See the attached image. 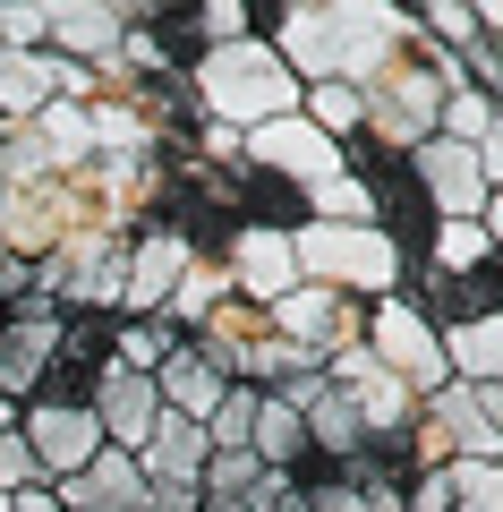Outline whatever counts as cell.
<instances>
[{
  "label": "cell",
  "mask_w": 503,
  "mask_h": 512,
  "mask_svg": "<svg viewBox=\"0 0 503 512\" xmlns=\"http://www.w3.org/2000/svg\"><path fill=\"white\" fill-rule=\"evenodd\" d=\"M418 35L410 0H282L265 43L299 86H367L384 52Z\"/></svg>",
  "instance_id": "obj_1"
},
{
  "label": "cell",
  "mask_w": 503,
  "mask_h": 512,
  "mask_svg": "<svg viewBox=\"0 0 503 512\" xmlns=\"http://www.w3.org/2000/svg\"><path fill=\"white\" fill-rule=\"evenodd\" d=\"M188 103H197V120H214V128H265V120H290L299 111V77L282 69V52L273 43H256V35H239V43H205L197 60H188Z\"/></svg>",
  "instance_id": "obj_2"
},
{
  "label": "cell",
  "mask_w": 503,
  "mask_h": 512,
  "mask_svg": "<svg viewBox=\"0 0 503 512\" xmlns=\"http://www.w3.org/2000/svg\"><path fill=\"white\" fill-rule=\"evenodd\" d=\"M452 86H469L461 60H452L444 43L410 35L401 52H384V60H376V77L359 86V128L376 137V146L410 154V146H427V137H435V111H444V94H452Z\"/></svg>",
  "instance_id": "obj_3"
},
{
  "label": "cell",
  "mask_w": 503,
  "mask_h": 512,
  "mask_svg": "<svg viewBox=\"0 0 503 512\" xmlns=\"http://www.w3.org/2000/svg\"><path fill=\"white\" fill-rule=\"evenodd\" d=\"M290 265H299V282H316V291H342V299H359V308H376V299L401 291V265H410V256H401L376 222H299V231H290Z\"/></svg>",
  "instance_id": "obj_4"
},
{
  "label": "cell",
  "mask_w": 503,
  "mask_h": 512,
  "mask_svg": "<svg viewBox=\"0 0 503 512\" xmlns=\"http://www.w3.org/2000/svg\"><path fill=\"white\" fill-rule=\"evenodd\" d=\"M401 171H410L427 222H486V205L503 197V137H495V146H452V137H427V146L401 154Z\"/></svg>",
  "instance_id": "obj_5"
},
{
  "label": "cell",
  "mask_w": 503,
  "mask_h": 512,
  "mask_svg": "<svg viewBox=\"0 0 503 512\" xmlns=\"http://www.w3.org/2000/svg\"><path fill=\"white\" fill-rule=\"evenodd\" d=\"M239 163H248V171H265V180H282L290 197H316V188L350 180V171H342V146H333L324 128H307L299 111H290V120L248 128V137H239Z\"/></svg>",
  "instance_id": "obj_6"
},
{
  "label": "cell",
  "mask_w": 503,
  "mask_h": 512,
  "mask_svg": "<svg viewBox=\"0 0 503 512\" xmlns=\"http://www.w3.org/2000/svg\"><path fill=\"white\" fill-rule=\"evenodd\" d=\"M359 350H367V359H376L393 384H410L418 402L452 384V376H444V350H435V325H427V316H418L401 291L367 308V325H359Z\"/></svg>",
  "instance_id": "obj_7"
},
{
  "label": "cell",
  "mask_w": 503,
  "mask_h": 512,
  "mask_svg": "<svg viewBox=\"0 0 503 512\" xmlns=\"http://www.w3.org/2000/svg\"><path fill=\"white\" fill-rule=\"evenodd\" d=\"M265 325L282 333V342H299L307 359H342V350H359L367 308H359V299H342V291H316V282H299V291H282V299L265 308Z\"/></svg>",
  "instance_id": "obj_8"
},
{
  "label": "cell",
  "mask_w": 503,
  "mask_h": 512,
  "mask_svg": "<svg viewBox=\"0 0 503 512\" xmlns=\"http://www.w3.org/2000/svg\"><path fill=\"white\" fill-rule=\"evenodd\" d=\"M18 444H26V461H35L43 487H60V478H77L94 453H103V427H94V410L26 402V410H18Z\"/></svg>",
  "instance_id": "obj_9"
},
{
  "label": "cell",
  "mask_w": 503,
  "mask_h": 512,
  "mask_svg": "<svg viewBox=\"0 0 503 512\" xmlns=\"http://www.w3.org/2000/svg\"><path fill=\"white\" fill-rule=\"evenodd\" d=\"M52 342H60V308H52V299L26 291L18 308L0 316V402H9V410L35 402L43 367H52Z\"/></svg>",
  "instance_id": "obj_10"
},
{
  "label": "cell",
  "mask_w": 503,
  "mask_h": 512,
  "mask_svg": "<svg viewBox=\"0 0 503 512\" xmlns=\"http://www.w3.org/2000/svg\"><path fill=\"white\" fill-rule=\"evenodd\" d=\"M222 274H231V299H248V308H273L282 291H299V265H290V231L239 222V231L222 239Z\"/></svg>",
  "instance_id": "obj_11"
},
{
  "label": "cell",
  "mask_w": 503,
  "mask_h": 512,
  "mask_svg": "<svg viewBox=\"0 0 503 512\" xmlns=\"http://www.w3.org/2000/svg\"><path fill=\"white\" fill-rule=\"evenodd\" d=\"M128 35V9L120 0H43V52L77 60V69H103Z\"/></svg>",
  "instance_id": "obj_12"
},
{
  "label": "cell",
  "mask_w": 503,
  "mask_h": 512,
  "mask_svg": "<svg viewBox=\"0 0 503 512\" xmlns=\"http://www.w3.org/2000/svg\"><path fill=\"white\" fill-rule=\"evenodd\" d=\"M188 239L180 231H137L120 256V325H137V316H162V299H171V282H180L188 265Z\"/></svg>",
  "instance_id": "obj_13"
},
{
  "label": "cell",
  "mask_w": 503,
  "mask_h": 512,
  "mask_svg": "<svg viewBox=\"0 0 503 512\" xmlns=\"http://www.w3.org/2000/svg\"><path fill=\"white\" fill-rule=\"evenodd\" d=\"M435 419V436L452 444V461H495L503 453V393H469V384H444L418 402Z\"/></svg>",
  "instance_id": "obj_14"
},
{
  "label": "cell",
  "mask_w": 503,
  "mask_h": 512,
  "mask_svg": "<svg viewBox=\"0 0 503 512\" xmlns=\"http://www.w3.org/2000/svg\"><path fill=\"white\" fill-rule=\"evenodd\" d=\"M94 427H103V444L111 453H137L145 436H154V419H162V402H154V376H137V367H103L94 376Z\"/></svg>",
  "instance_id": "obj_15"
},
{
  "label": "cell",
  "mask_w": 503,
  "mask_h": 512,
  "mask_svg": "<svg viewBox=\"0 0 503 512\" xmlns=\"http://www.w3.org/2000/svg\"><path fill=\"white\" fill-rule=\"evenodd\" d=\"M188 342H197L231 384H248L256 359H265V342H273V325H265V308H248V299H222L214 316H197V325H188Z\"/></svg>",
  "instance_id": "obj_16"
},
{
  "label": "cell",
  "mask_w": 503,
  "mask_h": 512,
  "mask_svg": "<svg viewBox=\"0 0 503 512\" xmlns=\"http://www.w3.org/2000/svg\"><path fill=\"white\" fill-rule=\"evenodd\" d=\"M222 393H231V376H222V367L205 359L197 342H180L171 359L154 367V402L171 410V419H197V427H205V419L222 410Z\"/></svg>",
  "instance_id": "obj_17"
},
{
  "label": "cell",
  "mask_w": 503,
  "mask_h": 512,
  "mask_svg": "<svg viewBox=\"0 0 503 512\" xmlns=\"http://www.w3.org/2000/svg\"><path fill=\"white\" fill-rule=\"evenodd\" d=\"M444 350V376L469 384V393H503V316H461V325L435 333Z\"/></svg>",
  "instance_id": "obj_18"
},
{
  "label": "cell",
  "mask_w": 503,
  "mask_h": 512,
  "mask_svg": "<svg viewBox=\"0 0 503 512\" xmlns=\"http://www.w3.org/2000/svg\"><path fill=\"white\" fill-rule=\"evenodd\" d=\"M137 495H145V470H137L128 453H111V444H103L77 478H60V487H52V504H60V512H128Z\"/></svg>",
  "instance_id": "obj_19"
},
{
  "label": "cell",
  "mask_w": 503,
  "mask_h": 512,
  "mask_svg": "<svg viewBox=\"0 0 503 512\" xmlns=\"http://www.w3.org/2000/svg\"><path fill=\"white\" fill-rule=\"evenodd\" d=\"M222 299H231V274H222V256H188L180 282H171V299H162V325L188 342V325H197V316H214Z\"/></svg>",
  "instance_id": "obj_20"
},
{
  "label": "cell",
  "mask_w": 503,
  "mask_h": 512,
  "mask_svg": "<svg viewBox=\"0 0 503 512\" xmlns=\"http://www.w3.org/2000/svg\"><path fill=\"white\" fill-rule=\"evenodd\" d=\"M35 137H43V154H52V171H60V180L94 163V137H86V103H43V111H35Z\"/></svg>",
  "instance_id": "obj_21"
},
{
  "label": "cell",
  "mask_w": 503,
  "mask_h": 512,
  "mask_svg": "<svg viewBox=\"0 0 503 512\" xmlns=\"http://www.w3.org/2000/svg\"><path fill=\"white\" fill-rule=\"evenodd\" d=\"M435 137H452V146H495V137H503V120H495V94H478V86H452V94H444V111H435Z\"/></svg>",
  "instance_id": "obj_22"
},
{
  "label": "cell",
  "mask_w": 503,
  "mask_h": 512,
  "mask_svg": "<svg viewBox=\"0 0 503 512\" xmlns=\"http://www.w3.org/2000/svg\"><path fill=\"white\" fill-rule=\"evenodd\" d=\"M180 350V333L162 325V316H137V325H120L111 333V367H137V376H154L162 359Z\"/></svg>",
  "instance_id": "obj_23"
},
{
  "label": "cell",
  "mask_w": 503,
  "mask_h": 512,
  "mask_svg": "<svg viewBox=\"0 0 503 512\" xmlns=\"http://www.w3.org/2000/svg\"><path fill=\"white\" fill-rule=\"evenodd\" d=\"M444 487H452L444 512H503V461H452Z\"/></svg>",
  "instance_id": "obj_24"
},
{
  "label": "cell",
  "mask_w": 503,
  "mask_h": 512,
  "mask_svg": "<svg viewBox=\"0 0 503 512\" xmlns=\"http://www.w3.org/2000/svg\"><path fill=\"white\" fill-rule=\"evenodd\" d=\"M248 419H256V393H248V384H231L222 410L205 419V444H214V453H248Z\"/></svg>",
  "instance_id": "obj_25"
},
{
  "label": "cell",
  "mask_w": 503,
  "mask_h": 512,
  "mask_svg": "<svg viewBox=\"0 0 503 512\" xmlns=\"http://www.w3.org/2000/svg\"><path fill=\"white\" fill-rule=\"evenodd\" d=\"M26 291H35V265H18V256H0V308H18Z\"/></svg>",
  "instance_id": "obj_26"
},
{
  "label": "cell",
  "mask_w": 503,
  "mask_h": 512,
  "mask_svg": "<svg viewBox=\"0 0 503 512\" xmlns=\"http://www.w3.org/2000/svg\"><path fill=\"white\" fill-rule=\"evenodd\" d=\"M128 512H197V495H188V487H145Z\"/></svg>",
  "instance_id": "obj_27"
},
{
  "label": "cell",
  "mask_w": 503,
  "mask_h": 512,
  "mask_svg": "<svg viewBox=\"0 0 503 512\" xmlns=\"http://www.w3.org/2000/svg\"><path fill=\"white\" fill-rule=\"evenodd\" d=\"M9 512H60V504H52V487H26V495H9Z\"/></svg>",
  "instance_id": "obj_28"
},
{
  "label": "cell",
  "mask_w": 503,
  "mask_h": 512,
  "mask_svg": "<svg viewBox=\"0 0 503 512\" xmlns=\"http://www.w3.org/2000/svg\"><path fill=\"white\" fill-rule=\"evenodd\" d=\"M273 512H307V495H299V487H290V495H282V504H273Z\"/></svg>",
  "instance_id": "obj_29"
},
{
  "label": "cell",
  "mask_w": 503,
  "mask_h": 512,
  "mask_svg": "<svg viewBox=\"0 0 503 512\" xmlns=\"http://www.w3.org/2000/svg\"><path fill=\"white\" fill-rule=\"evenodd\" d=\"M0 512H9V495H0Z\"/></svg>",
  "instance_id": "obj_30"
}]
</instances>
